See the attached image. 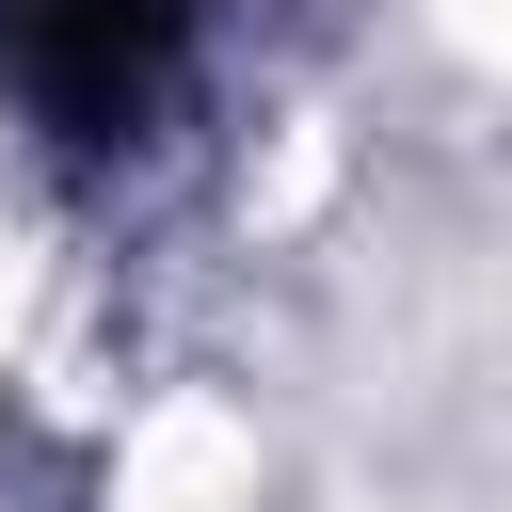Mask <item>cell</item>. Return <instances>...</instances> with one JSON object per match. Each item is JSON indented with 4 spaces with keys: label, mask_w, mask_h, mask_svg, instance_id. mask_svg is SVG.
I'll return each mask as SVG.
<instances>
[{
    "label": "cell",
    "mask_w": 512,
    "mask_h": 512,
    "mask_svg": "<svg viewBox=\"0 0 512 512\" xmlns=\"http://www.w3.org/2000/svg\"><path fill=\"white\" fill-rule=\"evenodd\" d=\"M192 48V0H16V80L64 128H128Z\"/></svg>",
    "instance_id": "1"
}]
</instances>
